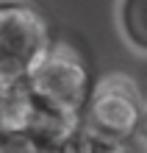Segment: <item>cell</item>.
<instances>
[{
	"label": "cell",
	"mask_w": 147,
	"mask_h": 153,
	"mask_svg": "<svg viewBox=\"0 0 147 153\" xmlns=\"http://www.w3.org/2000/svg\"><path fill=\"white\" fill-rule=\"evenodd\" d=\"M22 84L42 109L58 114L64 120L81 123L97 81L89 64L72 48L53 45L50 53L31 70V75Z\"/></svg>",
	"instance_id": "obj_1"
},
{
	"label": "cell",
	"mask_w": 147,
	"mask_h": 153,
	"mask_svg": "<svg viewBox=\"0 0 147 153\" xmlns=\"http://www.w3.org/2000/svg\"><path fill=\"white\" fill-rule=\"evenodd\" d=\"M56 45L50 22L36 6L22 0H0V78L17 84Z\"/></svg>",
	"instance_id": "obj_2"
},
{
	"label": "cell",
	"mask_w": 147,
	"mask_h": 153,
	"mask_svg": "<svg viewBox=\"0 0 147 153\" xmlns=\"http://www.w3.org/2000/svg\"><path fill=\"white\" fill-rule=\"evenodd\" d=\"M144 97L131 78L125 75H106L100 78L83 111V123L89 131H95L100 139L122 145L131 137L139 134L142 114H144Z\"/></svg>",
	"instance_id": "obj_3"
},
{
	"label": "cell",
	"mask_w": 147,
	"mask_h": 153,
	"mask_svg": "<svg viewBox=\"0 0 147 153\" xmlns=\"http://www.w3.org/2000/svg\"><path fill=\"white\" fill-rule=\"evenodd\" d=\"M117 22L122 39L136 53L147 56V0H119Z\"/></svg>",
	"instance_id": "obj_4"
},
{
	"label": "cell",
	"mask_w": 147,
	"mask_h": 153,
	"mask_svg": "<svg viewBox=\"0 0 147 153\" xmlns=\"http://www.w3.org/2000/svg\"><path fill=\"white\" fill-rule=\"evenodd\" d=\"M108 145L106 139H100L95 131H89L83 123H78L67 137H64L53 153H103V148Z\"/></svg>",
	"instance_id": "obj_5"
},
{
	"label": "cell",
	"mask_w": 147,
	"mask_h": 153,
	"mask_svg": "<svg viewBox=\"0 0 147 153\" xmlns=\"http://www.w3.org/2000/svg\"><path fill=\"white\" fill-rule=\"evenodd\" d=\"M0 153H44V148L28 131L0 128Z\"/></svg>",
	"instance_id": "obj_6"
},
{
	"label": "cell",
	"mask_w": 147,
	"mask_h": 153,
	"mask_svg": "<svg viewBox=\"0 0 147 153\" xmlns=\"http://www.w3.org/2000/svg\"><path fill=\"white\" fill-rule=\"evenodd\" d=\"M136 137H142V142L147 145V103H144V114H142V125H139V134Z\"/></svg>",
	"instance_id": "obj_7"
},
{
	"label": "cell",
	"mask_w": 147,
	"mask_h": 153,
	"mask_svg": "<svg viewBox=\"0 0 147 153\" xmlns=\"http://www.w3.org/2000/svg\"><path fill=\"white\" fill-rule=\"evenodd\" d=\"M103 153H131V150H125L122 145H111V142H108V145L103 148Z\"/></svg>",
	"instance_id": "obj_8"
},
{
	"label": "cell",
	"mask_w": 147,
	"mask_h": 153,
	"mask_svg": "<svg viewBox=\"0 0 147 153\" xmlns=\"http://www.w3.org/2000/svg\"><path fill=\"white\" fill-rule=\"evenodd\" d=\"M6 92H8V84L3 78H0V103H3V97H6Z\"/></svg>",
	"instance_id": "obj_9"
}]
</instances>
